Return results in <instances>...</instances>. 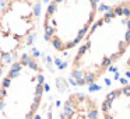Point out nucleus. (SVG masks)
<instances>
[{"label": "nucleus", "instance_id": "f257e3e1", "mask_svg": "<svg viewBox=\"0 0 130 119\" xmlns=\"http://www.w3.org/2000/svg\"><path fill=\"white\" fill-rule=\"evenodd\" d=\"M130 46V3H119L94 21L80 42L70 67L76 85L98 81Z\"/></svg>", "mask_w": 130, "mask_h": 119}, {"label": "nucleus", "instance_id": "f03ea898", "mask_svg": "<svg viewBox=\"0 0 130 119\" xmlns=\"http://www.w3.org/2000/svg\"><path fill=\"white\" fill-rule=\"evenodd\" d=\"M45 94V70L23 53L0 79V119H34Z\"/></svg>", "mask_w": 130, "mask_h": 119}, {"label": "nucleus", "instance_id": "7ed1b4c3", "mask_svg": "<svg viewBox=\"0 0 130 119\" xmlns=\"http://www.w3.org/2000/svg\"><path fill=\"white\" fill-rule=\"evenodd\" d=\"M98 0H51L43 14L45 41L57 52L80 45L96 20Z\"/></svg>", "mask_w": 130, "mask_h": 119}, {"label": "nucleus", "instance_id": "20e7f679", "mask_svg": "<svg viewBox=\"0 0 130 119\" xmlns=\"http://www.w3.org/2000/svg\"><path fill=\"white\" fill-rule=\"evenodd\" d=\"M39 0H0V79L34 41Z\"/></svg>", "mask_w": 130, "mask_h": 119}, {"label": "nucleus", "instance_id": "39448f33", "mask_svg": "<svg viewBox=\"0 0 130 119\" xmlns=\"http://www.w3.org/2000/svg\"><path fill=\"white\" fill-rule=\"evenodd\" d=\"M60 119H99L96 101L84 93H71L62 107Z\"/></svg>", "mask_w": 130, "mask_h": 119}, {"label": "nucleus", "instance_id": "423d86ee", "mask_svg": "<svg viewBox=\"0 0 130 119\" xmlns=\"http://www.w3.org/2000/svg\"><path fill=\"white\" fill-rule=\"evenodd\" d=\"M104 119H130V84L113 88L101 104Z\"/></svg>", "mask_w": 130, "mask_h": 119}]
</instances>
